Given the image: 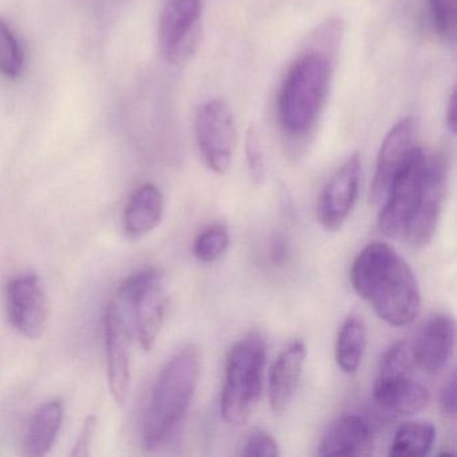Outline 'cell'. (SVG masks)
I'll list each match as a JSON object with an SVG mask.
<instances>
[{
    "label": "cell",
    "mask_w": 457,
    "mask_h": 457,
    "mask_svg": "<svg viewBox=\"0 0 457 457\" xmlns=\"http://www.w3.org/2000/svg\"><path fill=\"white\" fill-rule=\"evenodd\" d=\"M114 303L124 315L130 333L149 352L156 344L168 309L164 274L157 269L144 270L128 278Z\"/></svg>",
    "instance_id": "cell-5"
},
{
    "label": "cell",
    "mask_w": 457,
    "mask_h": 457,
    "mask_svg": "<svg viewBox=\"0 0 457 457\" xmlns=\"http://www.w3.org/2000/svg\"><path fill=\"white\" fill-rule=\"evenodd\" d=\"M430 20L438 36L454 44L457 37V0H428Z\"/></svg>",
    "instance_id": "cell-24"
},
{
    "label": "cell",
    "mask_w": 457,
    "mask_h": 457,
    "mask_svg": "<svg viewBox=\"0 0 457 457\" xmlns=\"http://www.w3.org/2000/svg\"><path fill=\"white\" fill-rule=\"evenodd\" d=\"M287 256V245H286L285 237H277L271 245V258L275 263L280 264L286 261Z\"/></svg>",
    "instance_id": "cell-30"
},
{
    "label": "cell",
    "mask_w": 457,
    "mask_h": 457,
    "mask_svg": "<svg viewBox=\"0 0 457 457\" xmlns=\"http://www.w3.org/2000/svg\"><path fill=\"white\" fill-rule=\"evenodd\" d=\"M62 403L57 400L42 403L31 414L23 438V453L42 457L49 453L62 424Z\"/></svg>",
    "instance_id": "cell-18"
},
{
    "label": "cell",
    "mask_w": 457,
    "mask_h": 457,
    "mask_svg": "<svg viewBox=\"0 0 457 457\" xmlns=\"http://www.w3.org/2000/svg\"><path fill=\"white\" fill-rule=\"evenodd\" d=\"M449 162L445 154H425L416 213L405 240L414 247H424L435 237L448 192Z\"/></svg>",
    "instance_id": "cell-9"
},
{
    "label": "cell",
    "mask_w": 457,
    "mask_h": 457,
    "mask_svg": "<svg viewBox=\"0 0 457 457\" xmlns=\"http://www.w3.org/2000/svg\"><path fill=\"white\" fill-rule=\"evenodd\" d=\"M436 428L429 421H408L401 425L390 444L395 457L427 456L436 441Z\"/></svg>",
    "instance_id": "cell-21"
},
{
    "label": "cell",
    "mask_w": 457,
    "mask_h": 457,
    "mask_svg": "<svg viewBox=\"0 0 457 457\" xmlns=\"http://www.w3.org/2000/svg\"><path fill=\"white\" fill-rule=\"evenodd\" d=\"M417 132H419V119L414 116L405 117L389 130L386 137L382 141L381 149L377 157L376 172H374L370 194H369V199L373 204H378L384 200L395 173L416 146Z\"/></svg>",
    "instance_id": "cell-13"
},
{
    "label": "cell",
    "mask_w": 457,
    "mask_h": 457,
    "mask_svg": "<svg viewBox=\"0 0 457 457\" xmlns=\"http://www.w3.org/2000/svg\"><path fill=\"white\" fill-rule=\"evenodd\" d=\"M456 341V323L451 315L436 314L427 320L417 333L411 347L414 366L429 376L445 369L453 354Z\"/></svg>",
    "instance_id": "cell-14"
},
{
    "label": "cell",
    "mask_w": 457,
    "mask_h": 457,
    "mask_svg": "<svg viewBox=\"0 0 457 457\" xmlns=\"http://www.w3.org/2000/svg\"><path fill=\"white\" fill-rule=\"evenodd\" d=\"M306 346L302 341L288 344L272 363L269 376V398L272 411H285L294 400L306 361Z\"/></svg>",
    "instance_id": "cell-17"
},
{
    "label": "cell",
    "mask_w": 457,
    "mask_h": 457,
    "mask_svg": "<svg viewBox=\"0 0 457 457\" xmlns=\"http://www.w3.org/2000/svg\"><path fill=\"white\" fill-rule=\"evenodd\" d=\"M370 425L357 414H344L334 420L323 433L320 456H369L373 453Z\"/></svg>",
    "instance_id": "cell-16"
},
{
    "label": "cell",
    "mask_w": 457,
    "mask_h": 457,
    "mask_svg": "<svg viewBox=\"0 0 457 457\" xmlns=\"http://www.w3.org/2000/svg\"><path fill=\"white\" fill-rule=\"evenodd\" d=\"M267 347L263 337L251 333L231 347L220 397L224 421L243 425L250 419L263 387Z\"/></svg>",
    "instance_id": "cell-4"
},
{
    "label": "cell",
    "mask_w": 457,
    "mask_h": 457,
    "mask_svg": "<svg viewBox=\"0 0 457 457\" xmlns=\"http://www.w3.org/2000/svg\"><path fill=\"white\" fill-rule=\"evenodd\" d=\"M456 373H452V376L449 377L448 381L445 382V385H444L443 389H441L440 406L441 409H443L444 413L446 414V416H456Z\"/></svg>",
    "instance_id": "cell-28"
},
{
    "label": "cell",
    "mask_w": 457,
    "mask_h": 457,
    "mask_svg": "<svg viewBox=\"0 0 457 457\" xmlns=\"http://www.w3.org/2000/svg\"><path fill=\"white\" fill-rule=\"evenodd\" d=\"M446 127L451 130L453 135H456L457 129V93L456 89L452 92L449 97L448 104H446Z\"/></svg>",
    "instance_id": "cell-29"
},
{
    "label": "cell",
    "mask_w": 457,
    "mask_h": 457,
    "mask_svg": "<svg viewBox=\"0 0 457 457\" xmlns=\"http://www.w3.org/2000/svg\"><path fill=\"white\" fill-rule=\"evenodd\" d=\"M350 280L355 293L390 326L403 328L419 317L421 291L416 275L390 245H366L353 263Z\"/></svg>",
    "instance_id": "cell-1"
},
{
    "label": "cell",
    "mask_w": 457,
    "mask_h": 457,
    "mask_svg": "<svg viewBox=\"0 0 457 457\" xmlns=\"http://www.w3.org/2000/svg\"><path fill=\"white\" fill-rule=\"evenodd\" d=\"M7 315L18 333L41 338L50 318V302L37 275H21L7 287Z\"/></svg>",
    "instance_id": "cell-11"
},
{
    "label": "cell",
    "mask_w": 457,
    "mask_h": 457,
    "mask_svg": "<svg viewBox=\"0 0 457 457\" xmlns=\"http://www.w3.org/2000/svg\"><path fill=\"white\" fill-rule=\"evenodd\" d=\"M96 425H97V421H96L95 416L87 417L85 420L84 427H82L81 432H79V440H77L76 445H74L71 456H89L90 446H92L93 437H95Z\"/></svg>",
    "instance_id": "cell-27"
},
{
    "label": "cell",
    "mask_w": 457,
    "mask_h": 457,
    "mask_svg": "<svg viewBox=\"0 0 457 457\" xmlns=\"http://www.w3.org/2000/svg\"><path fill=\"white\" fill-rule=\"evenodd\" d=\"M195 136L207 167L218 175L226 173L237 144V122L226 100L212 98L200 106Z\"/></svg>",
    "instance_id": "cell-8"
},
{
    "label": "cell",
    "mask_w": 457,
    "mask_h": 457,
    "mask_svg": "<svg viewBox=\"0 0 457 457\" xmlns=\"http://www.w3.org/2000/svg\"><path fill=\"white\" fill-rule=\"evenodd\" d=\"M413 368L406 342H398L385 353L373 386L377 405L398 416L420 413L429 405V390L414 378Z\"/></svg>",
    "instance_id": "cell-6"
},
{
    "label": "cell",
    "mask_w": 457,
    "mask_h": 457,
    "mask_svg": "<svg viewBox=\"0 0 457 457\" xmlns=\"http://www.w3.org/2000/svg\"><path fill=\"white\" fill-rule=\"evenodd\" d=\"M202 0H167L160 20L159 42L172 65H183L196 52Z\"/></svg>",
    "instance_id": "cell-10"
},
{
    "label": "cell",
    "mask_w": 457,
    "mask_h": 457,
    "mask_svg": "<svg viewBox=\"0 0 457 457\" xmlns=\"http://www.w3.org/2000/svg\"><path fill=\"white\" fill-rule=\"evenodd\" d=\"M245 154H247L251 178L256 184L263 183L264 176H266V162H264L261 138L253 127L248 129L247 136H245Z\"/></svg>",
    "instance_id": "cell-26"
},
{
    "label": "cell",
    "mask_w": 457,
    "mask_h": 457,
    "mask_svg": "<svg viewBox=\"0 0 457 457\" xmlns=\"http://www.w3.org/2000/svg\"><path fill=\"white\" fill-rule=\"evenodd\" d=\"M336 54L312 38L288 71L279 95L280 124L288 136L302 137L314 127L328 97Z\"/></svg>",
    "instance_id": "cell-3"
},
{
    "label": "cell",
    "mask_w": 457,
    "mask_h": 457,
    "mask_svg": "<svg viewBox=\"0 0 457 457\" xmlns=\"http://www.w3.org/2000/svg\"><path fill=\"white\" fill-rule=\"evenodd\" d=\"M368 346V333L362 320L350 315L342 323L336 342V361L344 373H355Z\"/></svg>",
    "instance_id": "cell-20"
},
{
    "label": "cell",
    "mask_w": 457,
    "mask_h": 457,
    "mask_svg": "<svg viewBox=\"0 0 457 457\" xmlns=\"http://www.w3.org/2000/svg\"><path fill=\"white\" fill-rule=\"evenodd\" d=\"M164 213V196L154 184H145L130 197L124 213V229L130 237L154 231Z\"/></svg>",
    "instance_id": "cell-19"
},
{
    "label": "cell",
    "mask_w": 457,
    "mask_h": 457,
    "mask_svg": "<svg viewBox=\"0 0 457 457\" xmlns=\"http://www.w3.org/2000/svg\"><path fill=\"white\" fill-rule=\"evenodd\" d=\"M25 69V52L9 23L0 18V74L17 79Z\"/></svg>",
    "instance_id": "cell-22"
},
{
    "label": "cell",
    "mask_w": 457,
    "mask_h": 457,
    "mask_svg": "<svg viewBox=\"0 0 457 457\" xmlns=\"http://www.w3.org/2000/svg\"><path fill=\"white\" fill-rule=\"evenodd\" d=\"M237 454L240 457H277L280 454V448L271 433L255 428L243 436Z\"/></svg>",
    "instance_id": "cell-25"
},
{
    "label": "cell",
    "mask_w": 457,
    "mask_h": 457,
    "mask_svg": "<svg viewBox=\"0 0 457 457\" xmlns=\"http://www.w3.org/2000/svg\"><path fill=\"white\" fill-rule=\"evenodd\" d=\"M200 370L199 352L192 345L179 350L165 363L144 414L143 440L146 448H159L178 432L196 393Z\"/></svg>",
    "instance_id": "cell-2"
},
{
    "label": "cell",
    "mask_w": 457,
    "mask_h": 457,
    "mask_svg": "<svg viewBox=\"0 0 457 457\" xmlns=\"http://www.w3.org/2000/svg\"><path fill=\"white\" fill-rule=\"evenodd\" d=\"M425 152L419 146L406 157L385 195L378 215V228L390 239H405L416 213Z\"/></svg>",
    "instance_id": "cell-7"
},
{
    "label": "cell",
    "mask_w": 457,
    "mask_h": 457,
    "mask_svg": "<svg viewBox=\"0 0 457 457\" xmlns=\"http://www.w3.org/2000/svg\"><path fill=\"white\" fill-rule=\"evenodd\" d=\"M229 242H231V237H229V232L226 226L218 224V226L210 227L195 239V256L200 262L212 263V262L219 261L227 253Z\"/></svg>",
    "instance_id": "cell-23"
},
{
    "label": "cell",
    "mask_w": 457,
    "mask_h": 457,
    "mask_svg": "<svg viewBox=\"0 0 457 457\" xmlns=\"http://www.w3.org/2000/svg\"><path fill=\"white\" fill-rule=\"evenodd\" d=\"M104 328H105L109 386L114 401L117 403H124L129 389V345L132 333L114 301L106 307Z\"/></svg>",
    "instance_id": "cell-15"
},
{
    "label": "cell",
    "mask_w": 457,
    "mask_h": 457,
    "mask_svg": "<svg viewBox=\"0 0 457 457\" xmlns=\"http://www.w3.org/2000/svg\"><path fill=\"white\" fill-rule=\"evenodd\" d=\"M361 170L360 154H352L323 188L317 216L326 231H339L349 219L360 192Z\"/></svg>",
    "instance_id": "cell-12"
}]
</instances>
